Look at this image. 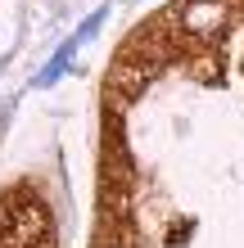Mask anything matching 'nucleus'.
I'll return each instance as SVG.
<instances>
[{
    "label": "nucleus",
    "instance_id": "f257e3e1",
    "mask_svg": "<svg viewBox=\"0 0 244 248\" xmlns=\"http://www.w3.org/2000/svg\"><path fill=\"white\" fill-rule=\"evenodd\" d=\"M222 18H226V5H222V0H195V5L185 9V27H190V32H199V36L212 32Z\"/></svg>",
    "mask_w": 244,
    "mask_h": 248
}]
</instances>
